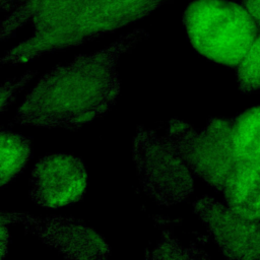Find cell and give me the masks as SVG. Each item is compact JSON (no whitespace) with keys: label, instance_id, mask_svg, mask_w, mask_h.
Masks as SVG:
<instances>
[{"label":"cell","instance_id":"cell-1","mask_svg":"<svg viewBox=\"0 0 260 260\" xmlns=\"http://www.w3.org/2000/svg\"><path fill=\"white\" fill-rule=\"evenodd\" d=\"M146 38L144 29H135L99 51L50 70L18 108L16 123L77 128L104 115L120 91V57Z\"/></svg>","mask_w":260,"mask_h":260},{"label":"cell","instance_id":"cell-2","mask_svg":"<svg viewBox=\"0 0 260 260\" xmlns=\"http://www.w3.org/2000/svg\"><path fill=\"white\" fill-rule=\"evenodd\" d=\"M171 0H86L49 26L11 48L2 64H19L118 30Z\"/></svg>","mask_w":260,"mask_h":260},{"label":"cell","instance_id":"cell-3","mask_svg":"<svg viewBox=\"0 0 260 260\" xmlns=\"http://www.w3.org/2000/svg\"><path fill=\"white\" fill-rule=\"evenodd\" d=\"M183 24L199 54L225 66H237L258 35V25L245 6L231 0L191 1Z\"/></svg>","mask_w":260,"mask_h":260},{"label":"cell","instance_id":"cell-4","mask_svg":"<svg viewBox=\"0 0 260 260\" xmlns=\"http://www.w3.org/2000/svg\"><path fill=\"white\" fill-rule=\"evenodd\" d=\"M165 136L192 172L222 191L240 162L232 140V118H212L201 130L185 121L171 120Z\"/></svg>","mask_w":260,"mask_h":260},{"label":"cell","instance_id":"cell-5","mask_svg":"<svg viewBox=\"0 0 260 260\" xmlns=\"http://www.w3.org/2000/svg\"><path fill=\"white\" fill-rule=\"evenodd\" d=\"M133 158L143 190L156 202L177 204L192 194V171L165 135L139 127L133 140Z\"/></svg>","mask_w":260,"mask_h":260},{"label":"cell","instance_id":"cell-6","mask_svg":"<svg viewBox=\"0 0 260 260\" xmlns=\"http://www.w3.org/2000/svg\"><path fill=\"white\" fill-rule=\"evenodd\" d=\"M199 216L222 254L232 259H260V222L247 218L209 196L194 202Z\"/></svg>","mask_w":260,"mask_h":260},{"label":"cell","instance_id":"cell-7","mask_svg":"<svg viewBox=\"0 0 260 260\" xmlns=\"http://www.w3.org/2000/svg\"><path fill=\"white\" fill-rule=\"evenodd\" d=\"M87 185L84 164L65 153L48 154L35 165L29 179V194L43 207H62L78 201Z\"/></svg>","mask_w":260,"mask_h":260},{"label":"cell","instance_id":"cell-8","mask_svg":"<svg viewBox=\"0 0 260 260\" xmlns=\"http://www.w3.org/2000/svg\"><path fill=\"white\" fill-rule=\"evenodd\" d=\"M1 220L21 224L26 231L71 258H104L109 253L108 245L98 233L72 218H37L23 213L3 212Z\"/></svg>","mask_w":260,"mask_h":260},{"label":"cell","instance_id":"cell-9","mask_svg":"<svg viewBox=\"0 0 260 260\" xmlns=\"http://www.w3.org/2000/svg\"><path fill=\"white\" fill-rule=\"evenodd\" d=\"M86 0H12L4 10L11 11L2 21L1 40L10 38L23 25L35 30L54 23Z\"/></svg>","mask_w":260,"mask_h":260},{"label":"cell","instance_id":"cell-10","mask_svg":"<svg viewBox=\"0 0 260 260\" xmlns=\"http://www.w3.org/2000/svg\"><path fill=\"white\" fill-rule=\"evenodd\" d=\"M221 192L230 208L260 221V164L240 160Z\"/></svg>","mask_w":260,"mask_h":260},{"label":"cell","instance_id":"cell-11","mask_svg":"<svg viewBox=\"0 0 260 260\" xmlns=\"http://www.w3.org/2000/svg\"><path fill=\"white\" fill-rule=\"evenodd\" d=\"M232 140L240 160L260 164V106L232 118Z\"/></svg>","mask_w":260,"mask_h":260},{"label":"cell","instance_id":"cell-12","mask_svg":"<svg viewBox=\"0 0 260 260\" xmlns=\"http://www.w3.org/2000/svg\"><path fill=\"white\" fill-rule=\"evenodd\" d=\"M31 153L29 140L17 133L1 132V184L9 183L25 167Z\"/></svg>","mask_w":260,"mask_h":260},{"label":"cell","instance_id":"cell-13","mask_svg":"<svg viewBox=\"0 0 260 260\" xmlns=\"http://www.w3.org/2000/svg\"><path fill=\"white\" fill-rule=\"evenodd\" d=\"M237 81L245 93L260 89V34L237 65Z\"/></svg>","mask_w":260,"mask_h":260},{"label":"cell","instance_id":"cell-14","mask_svg":"<svg viewBox=\"0 0 260 260\" xmlns=\"http://www.w3.org/2000/svg\"><path fill=\"white\" fill-rule=\"evenodd\" d=\"M31 77V74H27L25 76H22L20 78H16L12 81H8L6 82L3 86H2V93H1V106L2 109L9 104V101L12 96V94L15 92V89L20 88L23 84H25L27 82V80Z\"/></svg>","mask_w":260,"mask_h":260},{"label":"cell","instance_id":"cell-15","mask_svg":"<svg viewBox=\"0 0 260 260\" xmlns=\"http://www.w3.org/2000/svg\"><path fill=\"white\" fill-rule=\"evenodd\" d=\"M242 3L260 27V0H242Z\"/></svg>","mask_w":260,"mask_h":260},{"label":"cell","instance_id":"cell-16","mask_svg":"<svg viewBox=\"0 0 260 260\" xmlns=\"http://www.w3.org/2000/svg\"><path fill=\"white\" fill-rule=\"evenodd\" d=\"M12 0H1V4H2V8H5Z\"/></svg>","mask_w":260,"mask_h":260}]
</instances>
